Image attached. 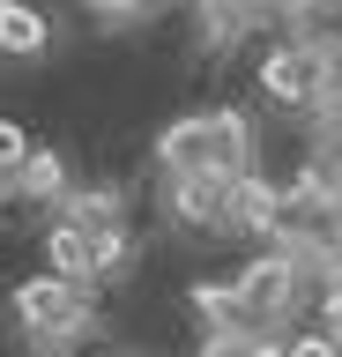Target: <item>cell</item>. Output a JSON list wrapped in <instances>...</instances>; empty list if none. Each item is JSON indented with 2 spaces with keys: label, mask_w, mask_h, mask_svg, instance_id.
Returning a JSON list of instances; mask_svg holds the SVG:
<instances>
[{
  "label": "cell",
  "mask_w": 342,
  "mask_h": 357,
  "mask_svg": "<svg viewBox=\"0 0 342 357\" xmlns=\"http://www.w3.org/2000/svg\"><path fill=\"white\" fill-rule=\"evenodd\" d=\"M157 172L164 178H246L253 172V119L238 105L179 112L157 134Z\"/></svg>",
  "instance_id": "6da1fadb"
},
{
  "label": "cell",
  "mask_w": 342,
  "mask_h": 357,
  "mask_svg": "<svg viewBox=\"0 0 342 357\" xmlns=\"http://www.w3.org/2000/svg\"><path fill=\"white\" fill-rule=\"evenodd\" d=\"M15 328H23V342L30 350H45V357H68V350H82L97 335V290H82V283H68V275H23L15 283Z\"/></svg>",
  "instance_id": "7a4b0ae2"
},
{
  "label": "cell",
  "mask_w": 342,
  "mask_h": 357,
  "mask_svg": "<svg viewBox=\"0 0 342 357\" xmlns=\"http://www.w3.org/2000/svg\"><path fill=\"white\" fill-rule=\"evenodd\" d=\"M231 305H224V335H283L297 320V305H305V275H297V261L283 253V245H268V253H253L238 275H231Z\"/></svg>",
  "instance_id": "3957f363"
},
{
  "label": "cell",
  "mask_w": 342,
  "mask_h": 357,
  "mask_svg": "<svg viewBox=\"0 0 342 357\" xmlns=\"http://www.w3.org/2000/svg\"><path fill=\"white\" fill-rule=\"evenodd\" d=\"M164 216L171 231H231V178H164Z\"/></svg>",
  "instance_id": "277c9868"
},
{
  "label": "cell",
  "mask_w": 342,
  "mask_h": 357,
  "mask_svg": "<svg viewBox=\"0 0 342 357\" xmlns=\"http://www.w3.org/2000/svg\"><path fill=\"white\" fill-rule=\"evenodd\" d=\"M283 223H290L283 178H268V172H246V178H231V231H246V238L275 245V238H283Z\"/></svg>",
  "instance_id": "5b68a950"
},
{
  "label": "cell",
  "mask_w": 342,
  "mask_h": 357,
  "mask_svg": "<svg viewBox=\"0 0 342 357\" xmlns=\"http://www.w3.org/2000/svg\"><path fill=\"white\" fill-rule=\"evenodd\" d=\"M52 52V15L38 0H0V60H45Z\"/></svg>",
  "instance_id": "8992f818"
},
{
  "label": "cell",
  "mask_w": 342,
  "mask_h": 357,
  "mask_svg": "<svg viewBox=\"0 0 342 357\" xmlns=\"http://www.w3.org/2000/svg\"><path fill=\"white\" fill-rule=\"evenodd\" d=\"M8 201H23V208H60V201H68V156L38 142L30 164L8 178Z\"/></svg>",
  "instance_id": "52a82bcc"
},
{
  "label": "cell",
  "mask_w": 342,
  "mask_h": 357,
  "mask_svg": "<svg viewBox=\"0 0 342 357\" xmlns=\"http://www.w3.org/2000/svg\"><path fill=\"white\" fill-rule=\"evenodd\" d=\"M171 0H82V15L97 30H141V22H157Z\"/></svg>",
  "instance_id": "ba28073f"
},
{
  "label": "cell",
  "mask_w": 342,
  "mask_h": 357,
  "mask_svg": "<svg viewBox=\"0 0 342 357\" xmlns=\"http://www.w3.org/2000/svg\"><path fill=\"white\" fill-rule=\"evenodd\" d=\"M30 149H38V142H30V127L23 119H0V178H15L30 164Z\"/></svg>",
  "instance_id": "9c48e42d"
},
{
  "label": "cell",
  "mask_w": 342,
  "mask_h": 357,
  "mask_svg": "<svg viewBox=\"0 0 342 357\" xmlns=\"http://www.w3.org/2000/svg\"><path fill=\"white\" fill-rule=\"evenodd\" d=\"M201 357H253V335H201Z\"/></svg>",
  "instance_id": "30bf717a"
},
{
  "label": "cell",
  "mask_w": 342,
  "mask_h": 357,
  "mask_svg": "<svg viewBox=\"0 0 342 357\" xmlns=\"http://www.w3.org/2000/svg\"><path fill=\"white\" fill-rule=\"evenodd\" d=\"M320 328L335 335V350H342V283H327V290H320Z\"/></svg>",
  "instance_id": "8fae6325"
},
{
  "label": "cell",
  "mask_w": 342,
  "mask_h": 357,
  "mask_svg": "<svg viewBox=\"0 0 342 357\" xmlns=\"http://www.w3.org/2000/svg\"><path fill=\"white\" fill-rule=\"evenodd\" d=\"M275 8H283V22H290V15H297V8H305V0H275Z\"/></svg>",
  "instance_id": "7c38bea8"
},
{
  "label": "cell",
  "mask_w": 342,
  "mask_h": 357,
  "mask_svg": "<svg viewBox=\"0 0 342 357\" xmlns=\"http://www.w3.org/2000/svg\"><path fill=\"white\" fill-rule=\"evenodd\" d=\"M112 357H141V350H112Z\"/></svg>",
  "instance_id": "4fadbf2b"
}]
</instances>
